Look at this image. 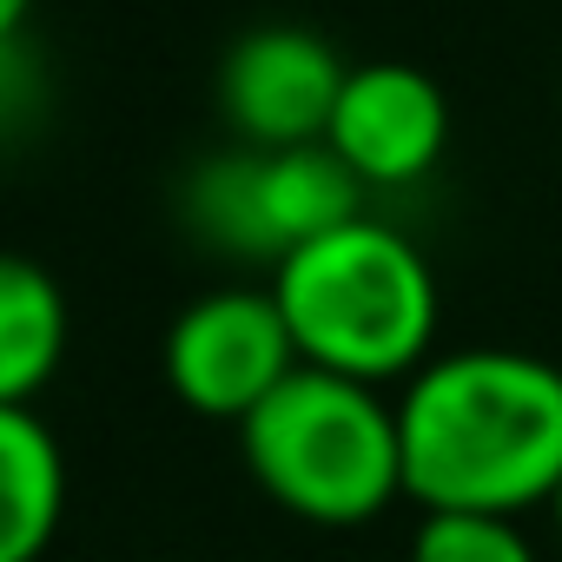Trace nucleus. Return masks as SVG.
<instances>
[{"instance_id": "obj_4", "label": "nucleus", "mask_w": 562, "mask_h": 562, "mask_svg": "<svg viewBox=\"0 0 562 562\" xmlns=\"http://www.w3.org/2000/svg\"><path fill=\"white\" fill-rule=\"evenodd\" d=\"M364 212V179L325 146H238L205 159L186 179L192 232L245 265H278L285 251L325 238L331 225Z\"/></svg>"}, {"instance_id": "obj_12", "label": "nucleus", "mask_w": 562, "mask_h": 562, "mask_svg": "<svg viewBox=\"0 0 562 562\" xmlns=\"http://www.w3.org/2000/svg\"><path fill=\"white\" fill-rule=\"evenodd\" d=\"M27 14H34V0H0V41H21Z\"/></svg>"}, {"instance_id": "obj_9", "label": "nucleus", "mask_w": 562, "mask_h": 562, "mask_svg": "<svg viewBox=\"0 0 562 562\" xmlns=\"http://www.w3.org/2000/svg\"><path fill=\"white\" fill-rule=\"evenodd\" d=\"M67 358V292L21 251H0V404H34Z\"/></svg>"}, {"instance_id": "obj_7", "label": "nucleus", "mask_w": 562, "mask_h": 562, "mask_svg": "<svg viewBox=\"0 0 562 562\" xmlns=\"http://www.w3.org/2000/svg\"><path fill=\"white\" fill-rule=\"evenodd\" d=\"M325 146L364 179V192L417 186L450 146V100L411 60H364L345 74Z\"/></svg>"}, {"instance_id": "obj_1", "label": "nucleus", "mask_w": 562, "mask_h": 562, "mask_svg": "<svg viewBox=\"0 0 562 562\" xmlns=\"http://www.w3.org/2000/svg\"><path fill=\"white\" fill-rule=\"evenodd\" d=\"M404 496L424 509L522 516L562 483V371L536 351H437L397 397Z\"/></svg>"}, {"instance_id": "obj_3", "label": "nucleus", "mask_w": 562, "mask_h": 562, "mask_svg": "<svg viewBox=\"0 0 562 562\" xmlns=\"http://www.w3.org/2000/svg\"><path fill=\"white\" fill-rule=\"evenodd\" d=\"M238 457L278 509L312 529H364L404 496L397 404L318 364H299L238 424Z\"/></svg>"}, {"instance_id": "obj_8", "label": "nucleus", "mask_w": 562, "mask_h": 562, "mask_svg": "<svg viewBox=\"0 0 562 562\" xmlns=\"http://www.w3.org/2000/svg\"><path fill=\"white\" fill-rule=\"evenodd\" d=\"M67 516V457L34 404H0V562H41Z\"/></svg>"}, {"instance_id": "obj_13", "label": "nucleus", "mask_w": 562, "mask_h": 562, "mask_svg": "<svg viewBox=\"0 0 562 562\" xmlns=\"http://www.w3.org/2000/svg\"><path fill=\"white\" fill-rule=\"evenodd\" d=\"M549 516H555V536H562V483H555V496H549Z\"/></svg>"}, {"instance_id": "obj_2", "label": "nucleus", "mask_w": 562, "mask_h": 562, "mask_svg": "<svg viewBox=\"0 0 562 562\" xmlns=\"http://www.w3.org/2000/svg\"><path fill=\"white\" fill-rule=\"evenodd\" d=\"M271 299L292 325L299 358L318 371L384 391L437 358V271L397 225L371 212L278 258Z\"/></svg>"}, {"instance_id": "obj_5", "label": "nucleus", "mask_w": 562, "mask_h": 562, "mask_svg": "<svg viewBox=\"0 0 562 562\" xmlns=\"http://www.w3.org/2000/svg\"><path fill=\"white\" fill-rule=\"evenodd\" d=\"M166 391L212 424H245L305 358L292 345V325L278 312L271 285H218L192 299L166 331Z\"/></svg>"}, {"instance_id": "obj_6", "label": "nucleus", "mask_w": 562, "mask_h": 562, "mask_svg": "<svg viewBox=\"0 0 562 562\" xmlns=\"http://www.w3.org/2000/svg\"><path fill=\"white\" fill-rule=\"evenodd\" d=\"M345 60L312 27H251L218 60V113L238 133V146H312L331 133Z\"/></svg>"}, {"instance_id": "obj_11", "label": "nucleus", "mask_w": 562, "mask_h": 562, "mask_svg": "<svg viewBox=\"0 0 562 562\" xmlns=\"http://www.w3.org/2000/svg\"><path fill=\"white\" fill-rule=\"evenodd\" d=\"M41 100V74L21 41H0V133H14Z\"/></svg>"}, {"instance_id": "obj_10", "label": "nucleus", "mask_w": 562, "mask_h": 562, "mask_svg": "<svg viewBox=\"0 0 562 562\" xmlns=\"http://www.w3.org/2000/svg\"><path fill=\"white\" fill-rule=\"evenodd\" d=\"M411 562H542L522 536V516H476V509H424L411 536Z\"/></svg>"}]
</instances>
